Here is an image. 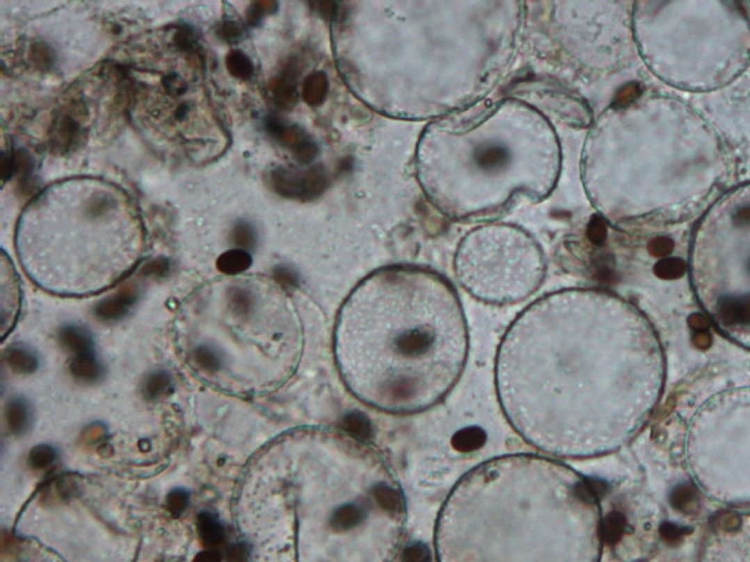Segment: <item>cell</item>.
Returning a JSON list of instances; mask_svg holds the SVG:
<instances>
[{
    "mask_svg": "<svg viewBox=\"0 0 750 562\" xmlns=\"http://www.w3.org/2000/svg\"><path fill=\"white\" fill-rule=\"evenodd\" d=\"M242 33H244L242 27L234 22H224L218 29V36L223 41L230 42V44L237 42L240 38H242Z\"/></svg>",
    "mask_w": 750,
    "mask_h": 562,
    "instance_id": "obj_26",
    "label": "cell"
},
{
    "mask_svg": "<svg viewBox=\"0 0 750 562\" xmlns=\"http://www.w3.org/2000/svg\"><path fill=\"white\" fill-rule=\"evenodd\" d=\"M404 561L406 562H426L428 552L422 546H413L404 552Z\"/></svg>",
    "mask_w": 750,
    "mask_h": 562,
    "instance_id": "obj_31",
    "label": "cell"
},
{
    "mask_svg": "<svg viewBox=\"0 0 750 562\" xmlns=\"http://www.w3.org/2000/svg\"><path fill=\"white\" fill-rule=\"evenodd\" d=\"M326 176L319 168L308 171L276 170L272 174V186L287 198H314L326 188Z\"/></svg>",
    "mask_w": 750,
    "mask_h": 562,
    "instance_id": "obj_8",
    "label": "cell"
},
{
    "mask_svg": "<svg viewBox=\"0 0 750 562\" xmlns=\"http://www.w3.org/2000/svg\"><path fill=\"white\" fill-rule=\"evenodd\" d=\"M660 532H662V537L665 538L667 541H669V543L678 541L681 538V536H683V531L678 527L669 525V523H668V525H663Z\"/></svg>",
    "mask_w": 750,
    "mask_h": 562,
    "instance_id": "obj_32",
    "label": "cell"
},
{
    "mask_svg": "<svg viewBox=\"0 0 750 562\" xmlns=\"http://www.w3.org/2000/svg\"><path fill=\"white\" fill-rule=\"evenodd\" d=\"M5 420L8 429L14 435H20L27 431L29 423H31V410L29 405L23 399H13L6 405L5 411Z\"/></svg>",
    "mask_w": 750,
    "mask_h": 562,
    "instance_id": "obj_14",
    "label": "cell"
},
{
    "mask_svg": "<svg viewBox=\"0 0 750 562\" xmlns=\"http://www.w3.org/2000/svg\"><path fill=\"white\" fill-rule=\"evenodd\" d=\"M599 498L559 459L507 454L468 471L437 525L440 562H596Z\"/></svg>",
    "mask_w": 750,
    "mask_h": 562,
    "instance_id": "obj_4",
    "label": "cell"
},
{
    "mask_svg": "<svg viewBox=\"0 0 750 562\" xmlns=\"http://www.w3.org/2000/svg\"><path fill=\"white\" fill-rule=\"evenodd\" d=\"M32 62L40 67V70H48L53 63V53L50 48L44 44H35L31 50Z\"/></svg>",
    "mask_w": 750,
    "mask_h": 562,
    "instance_id": "obj_23",
    "label": "cell"
},
{
    "mask_svg": "<svg viewBox=\"0 0 750 562\" xmlns=\"http://www.w3.org/2000/svg\"><path fill=\"white\" fill-rule=\"evenodd\" d=\"M293 152H294V156H296L297 161L302 162V163H308V162H311L315 158L317 146L314 143L306 140L303 144H301V146L297 147L296 150H293Z\"/></svg>",
    "mask_w": 750,
    "mask_h": 562,
    "instance_id": "obj_29",
    "label": "cell"
},
{
    "mask_svg": "<svg viewBox=\"0 0 750 562\" xmlns=\"http://www.w3.org/2000/svg\"><path fill=\"white\" fill-rule=\"evenodd\" d=\"M225 65L230 74L239 80H249L254 74V63L245 53L239 50L230 51V54L227 56Z\"/></svg>",
    "mask_w": 750,
    "mask_h": 562,
    "instance_id": "obj_19",
    "label": "cell"
},
{
    "mask_svg": "<svg viewBox=\"0 0 750 562\" xmlns=\"http://www.w3.org/2000/svg\"><path fill=\"white\" fill-rule=\"evenodd\" d=\"M56 459V451L50 445H36V447L29 454V465L33 469H45Z\"/></svg>",
    "mask_w": 750,
    "mask_h": 562,
    "instance_id": "obj_21",
    "label": "cell"
},
{
    "mask_svg": "<svg viewBox=\"0 0 750 562\" xmlns=\"http://www.w3.org/2000/svg\"><path fill=\"white\" fill-rule=\"evenodd\" d=\"M651 246H653V249H655L653 252H655L656 255L668 254V252H669L671 248H672L671 241H668L667 239H659V240H656V241H653V245H651Z\"/></svg>",
    "mask_w": 750,
    "mask_h": 562,
    "instance_id": "obj_34",
    "label": "cell"
},
{
    "mask_svg": "<svg viewBox=\"0 0 750 562\" xmlns=\"http://www.w3.org/2000/svg\"><path fill=\"white\" fill-rule=\"evenodd\" d=\"M665 363L637 307L598 289L541 298L498 348L495 387L509 424L554 459H590L632 440L660 399Z\"/></svg>",
    "mask_w": 750,
    "mask_h": 562,
    "instance_id": "obj_1",
    "label": "cell"
},
{
    "mask_svg": "<svg viewBox=\"0 0 750 562\" xmlns=\"http://www.w3.org/2000/svg\"><path fill=\"white\" fill-rule=\"evenodd\" d=\"M674 504H676V507H678L680 510L690 511L692 507H694L696 504V495H695V493H692L690 489L683 488V489L678 490V493H676Z\"/></svg>",
    "mask_w": 750,
    "mask_h": 562,
    "instance_id": "obj_28",
    "label": "cell"
},
{
    "mask_svg": "<svg viewBox=\"0 0 750 562\" xmlns=\"http://www.w3.org/2000/svg\"><path fill=\"white\" fill-rule=\"evenodd\" d=\"M272 95H273L275 104L284 110H290L296 105V101H297L296 75L290 67H288L281 77H278V79L273 81Z\"/></svg>",
    "mask_w": 750,
    "mask_h": 562,
    "instance_id": "obj_11",
    "label": "cell"
},
{
    "mask_svg": "<svg viewBox=\"0 0 750 562\" xmlns=\"http://www.w3.org/2000/svg\"><path fill=\"white\" fill-rule=\"evenodd\" d=\"M81 111V105L71 104L66 106L63 113L57 115V119H54L51 131L53 150L66 153L77 143V140L80 138Z\"/></svg>",
    "mask_w": 750,
    "mask_h": 562,
    "instance_id": "obj_9",
    "label": "cell"
},
{
    "mask_svg": "<svg viewBox=\"0 0 750 562\" xmlns=\"http://www.w3.org/2000/svg\"><path fill=\"white\" fill-rule=\"evenodd\" d=\"M70 369L72 375L81 381L98 380L102 372L98 360H96L93 355V351L80 354V355H74V360L71 362Z\"/></svg>",
    "mask_w": 750,
    "mask_h": 562,
    "instance_id": "obj_18",
    "label": "cell"
},
{
    "mask_svg": "<svg viewBox=\"0 0 750 562\" xmlns=\"http://www.w3.org/2000/svg\"><path fill=\"white\" fill-rule=\"evenodd\" d=\"M197 528L201 543L207 547H216L224 541V528L219 520L209 511L201 513L197 519Z\"/></svg>",
    "mask_w": 750,
    "mask_h": 562,
    "instance_id": "obj_12",
    "label": "cell"
},
{
    "mask_svg": "<svg viewBox=\"0 0 750 562\" xmlns=\"http://www.w3.org/2000/svg\"><path fill=\"white\" fill-rule=\"evenodd\" d=\"M589 236L594 243H600V241H603L605 236H607V224H605V220L600 216L593 219L589 228Z\"/></svg>",
    "mask_w": 750,
    "mask_h": 562,
    "instance_id": "obj_30",
    "label": "cell"
},
{
    "mask_svg": "<svg viewBox=\"0 0 750 562\" xmlns=\"http://www.w3.org/2000/svg\"><path fill=\"white\" fill-rule=\"evenodd\" d=\"M459 282L488 303H516L541 285V249L524 232L509 227L473 231L456 257Z\"/></svg>",
    "mask_w": 750,
    "mask_h": 562,
    "instance_id": "obj_7",
    "label": "cell"
},
{
    "mask_svg": "<svg viewBox=\"0 0 750 562\" xmlns=\"http://www.w3.org/2000/svg\"><path fill=\"white\" fill-rule=\"evenodd\" d=\"M188 493L185 490H173L167 498V507L171 511V515H180L188 507Z\"/></svg>",
    "mask_w": 750,
    "mask_h": 562,
    "instance_id": "obj_25",
    "label": "cell"
},
{
    "mask_svg": "<svg viewBox=\"0 0 750 562\" xmlns=\"http://www.w3.org/2000/svg\"><path fill=\"white\" fill-rule=\"evenodd\" d=\"M5 358L15 374H32L38 367V358L35 354L23 346H11L6 351Z\"/></svg>",
    "mask_w": 750,
    "mask_h": 562,
    "instance_id": "obj_17",
    "label": "cell"
},
{
    "mask_svg": "<svg viewBox=\"0 0 750 562\" xmlns=\"http://www.w3.org/2000/svg\"><path fill=\"white\" fill-rule=\"evenodd\" d=\"M137 300V291L134 287H125L119 293L104 300L95 309V314L102 321H114L122 318L129 311V307Z\"/></svg>",
    "mask_w": 750,
    "mask_h": 562,
    "instance_id": "obj_10",
    "label": "cell"
},
{
    "mask_svg": "<svg viewBox=\"0 0 750 562\" xmlns=\"http://www.w3.org/2000/svg\"><path fill=\"white\" fill-rule=\"evenodd\" d=\"M329 92L328 77L323 72H314L305 80L303 86V99L308 105L317 106L323 104Z\"/></svg>",
    "mask_w": 750,
    "mask_h": 562,
    "instance_id": "obj_16",
    "label": "cell"
},
{
    "mask_svg": "<svg viewBox=\"0 0 750 562\" xmlns=\"http://www.w3.org/2000/svg\"><path fill=\"white\" fill-rule=\"evenodd\" d=\"M685 270H686V266L677 259H665V261H662V263H659L656 267L657 275L663 278H677L685 273Z\"/></svg>",
    "mask_w": 750,
    "mask_h": 562,
    "instance_id": "obj_27",
    "label": "cell"
},
{
    "mask_svg": "<svg viewBox=\"0 0 750 562\" xmlns=\"http://www.w3.org/2000/svg\"><path fill=\"white\" fill-rule=\"evenodd\" d=\"M141 230L128 198L101 182H68L47 189L27 209L20 228L24 267L53 289L81 293L80 255L88 291L116 282L140 254Z\"/></svg>",
    "mask_w": 750,
    "mask_h": 562,
    "instance_id": "obj_5",
    "label": "cell"
},
{
    "mask_svg": "<svg viewBox=\"0 0 750 562\" xmlns=\"http://www.w3.org/2000/svg\"><path fill=\"white\" fill-rule=\"evenodd\" d=\"M221 561H223V556H221L219 552L210 549V550L201 552V554H198L192 562H221Z\"/></svg>",
    "mask_w": 750,
    "mask_h": 562,
    "instance_id": "obj_33",
    "label": "cell"
},
{
    "mask_svg": "<svg viewBox=\"0 0 750 562\" xmlns=\"http://www.w3.org/2000/svg\"><path fill=\"white\" fill-rule=\"evenodd\" d=\"M232 237H233L234 243H237L239 246H242L245 249H249V248H253L255 245V232H254L253 227L248 225V224H244V222H242V224H237L233 228Z\"/></svg>",
    "mask_w": 750,
    "mask_h": 562,
    "instance_id": "obj_22",
    "label": "cell"
},
{
    "mask_svg": "<svg viewBox=\"0 0 750 562\" xmlns=\"http://www.w3.org/2000/svg\"><path fill=\"white\" fill-rule=\"evenodd\" d=\"M144 390H146V394L150 399H158V397L168 394L173 390L170 375L166 372L153 374L152 376H149L146 385H144Z\"/></svg>",
    "mask_w": 750,
    "mask_h": 562,
    "instance_id": "obj_20",
    "label": "cell"
},
{
    "mask_svg": "<svg viewBox=\"0 0 750 562\" xmlns=\"http://www.w3.org/2000/svg\"><path fill=\"white\" fill-rule=\"evenodd\" d=\"M245 493L269 498L303 562H389L407 519L389 460L347 429L287 433L257 462Z\"/></svg>",
    "mask_w": 750,
    "mask_h": 562,
    "instance_id": "obj_2",
    "label": "cell"
},
{
    "mask_svg": "<svg viewBox=\"0 0 750 562\" xmlns=\"http://www.w3.org/2000/svg\"><path fill=\"white\" fill-rule=\"evenodd\" d=\"M61 341L74 355L92 353V341L89 333L81 327L66 326L61 332Z\"/></svg>",
    "mask_w": 750,
    "mask_h": 562,
    "instance_id": "obj_15",
    "label": "cell"
},
{
    "mask_svg": "<svg viewBox=\"0 0 750 562\" xmlns=\"http://www.w3.org/2000/svg\"><path fill=\"white\" fill-rule=\"evenodd\" d=\"M467 355L459 297L425 268L374 271L353 289L336 321L342 381L375 411L406 415L436 406L463 376Z\"/></svg>",
    "mask_w": 750,
    "mask_h": 562,
    "instance_id": "obj_3",
    "label": "cell"
},
{
    "mask_svg": "<svg viewBox=\"0 0 750 562\" xmlns=\"http://www.w3.org/2000/svg\"><path fill=\"white\" fill-rule=\"evenodd\" d=\"M168 268V263L166 259H157L153 261V263L149 266V271L150 273H164V271Z\"/></svg>",
    "mask_w": 750,
    "mask_h": 562,
    "instance_id": "obj_35",
    "label": "cell"
},
{
    "mask_svg": "<svg viewBox=\"0 0 750 562\" xmlns=\"http://www.w3.org/2000/svg\"><path fill=\"white\" fill-rule=\"evenodd\" d=\"M253 264V257L245 249H232L218 258V270L224 275H240Z\"/></svg>",
    "mask_w": 750,
    "mask_h": 562,
    "instance_id": "obj_13",
    "label": "cell"
},
{
    "mask_svg": "<svg viewBox=\"0 0 750 562\" xmlns=\"http://www.w3.org/2000/svg\"><path fill=\"white\" fill-rule=\"evenodd\" d=\"M689 263L711 323L750 348V183L725 193L701 218Z\"/></svg>",
    "mask_w": 750,
    "mask_h": 562,
    "instance_id": "obj_6",
    "label": "cell"
},
{
    "mask_svg": "<svg viewBox=\"0 0 750 562\" xmlns=\"http://www.w3.org/2000/svg\"><path fill=\"white\" fill-rule=\"evenodd\" d=\"M278 6L276 2H254L248 9V22L251 24H257L262 18L267 14L272 13V9Z\"/></svg>",
    "mask_w": 750,
    "mask_h": 562,
    "instance_id": "obj_24",
    "label": "cell"
}]
</instances>
